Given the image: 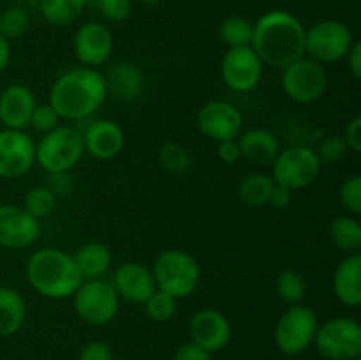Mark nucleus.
<instances>
[{
  "instance_id": "f257e3e1",
  "label": "nucleus",
  "mask_w": 361,
  "mask_h": 360,
  "mask_svg": "<svg viewBox=\"0 0 361 360\" xmlns=\"http://www.w3.org/2000/svg\"><path fill=\"white\" fill-rule=\"evenodd\" d=\"M108 99L104 73L94 67H71L53 81L48 102L62 120L81 124L94 119Z\"/></svg>"
},
{
  "instance_id": "f03ea898",
  "label": "nucleus",
  "mask_w": 361,
  "mask_h": 360,
  "mask_svg": "<svg viewBox=\"0 0 361 360\" xmlns=\"http://www.w3.org/2000/svg\"><path fill=\"white\" fill-rule=\"evenodd\" d=\"M250 46L264 66L282 71L305 55V25L289 11H268L254 21Z\"/></svg>"
},
{
  "instance_id": "7ed1b4c3",
  "label": "nucleus",
  "mask_w": 361,
  "mask_h": 360,
  "mask_svg": "<svg viewBox=\"0 0 361 360\" xmlns=\"http://www.w3.org/2000/svg\"><path fill=\"white\" fill-rule=\"evenodd\" d=\"M25 275L35 293L49 300H66L83 282L73 254L59 247H41L28 256Z\"/></svg>"
},
{
  "instance_id": "20e7f679",
  "label": "nucleus",
  "mask_w": 361,
  "mask_h": 360,
  "mask_svg": "<svg viewBox=\"0 0 361 360\" xmlns=\"http://www.w3.org/2000/svg\"><path fill=\"white\" fill-rule=\"evenodd\" d=\"M85 155L81 131L73 124H62L35 141V164L48 175L69 173Z\"/></svg>"
},
{
  "instance_id": "39448f33",
  "label": "nucleus",
  "mask_w": 361,
  "mask_h": 360,
  "mask_svg": "<svg viewBox=\"0 0 361 360\" xmlns=\"http://www.w3.org/2000/svg\"><path fill=\"white\" fill-rule=\"evenodd\" d=\"M159 292L182 300L192 295L201 281V267L192 254L183 249H166L152 265Z\"/></svg>"
},
{
  "instance_id": "423d86ee",
  "label": "nucleus",
  "mask_w": 361,
  "mask_h": 360,
  "mask_svg": "<svg viewBox=\"0 0 361 360\" xmlns=\"http://www.w3.org/2000/svg\"><path fill=\"white\" fill-rule=\"evenodd\" d=\"M321 161L310 145L295 143L281 148L271 162V179L293 193L312 186L321 175Z\"/></svg>"
},
{
  "instance_id": "0eeeda50",
  "label": "nucleus",
  "mask_w": 361,
  "mask_h": 360,
  "mask_svg": "<svg viewBox=\"0 0 361 360\" xmlns=\"http://www.w3.org/2000/svg\"><path fill=\"white\" fill-rule=\"evenodd\" d=\"M319 318L312 307L303 304L289 306L275 323L274 342L281 353L298 356L314 344Z\"/></svg>"
},
{
  "instance_id": "6e6552de",
  "label": "nucleus",
  "mask_w": 361,
  "mask_h": 360,
  "mask_svg": "<svg viewBox=\"0 0 361 360\" xmlns=\"http://www.w3.org/2000/svg\"><path fill=\"white\" fill-rule=\"evenodd\" d=\"M71 299L76 316L90 327L109 325L118 314L120 299L111 282L104 279H87Z\"/></svg>"
},
{
  "instance_id": "1a4fd4ad",
  "label": "nucleus",
  "mask_w": 361,
  "mask_h": 360,
  "mask_svg": "<svg viewBox=\"0 0 361 360\" xmlns=\"http://www.w3.org/2000/svg\"><path fill=\"white\" fill-rule=\"evenodd\" d=\"M314 348L326 360H355L361 356V327L351 316H334L319 323Z\"/></svg>"
},
{
  "instance_id": "9d476101",
  "label": "nucleus",
  "mask_w": 361,
  "mask_h": 360,
  "mask_svg": "<svg viewBox=\"0 0 361 360\" xmlns=\"http://www.w3.org/2000/svg\"><path fill=\"white\" fill-rule=\"evenodd\" d=\"M355 41L351 28L344 21L321 20L305 28V55L323 66L341 62Z\"/></svg>"
},
{
  "instance_id": "9b49d317",
  "label": "nucleus",
  "mask_w": 361,
  "mask_h": 360,
  "mask_svg": "<svg viewBox=\"0 0 361 360\" xmlns=\"http://www.w3.org/2000/svg\"><path fill=\"white\" fill-rule=\"evenodd\" d=\"M281 85L291 101L298 104H312L326 94L328 73L323 64L303 55L282 69Z\"/></svg>"
},
{
  "instance_id": "f8f14e48",
  "label": "nucleus",
  "mask_w": 361,
  "mask_h": 360,
  "mask_svg": "<svg viewBox=\"0 0 361 360\" xmlns=\"http://www.w3.org/2000/svg\"><path fill=\"white\" fill-rule=\"evenodd\" d=\"M264 64L252 46L229 48L221 62V76L226 87L236 94H249L261 83Z\"/></svg>"
},
{
  "instance_id": "ddd939ff",
  "label": "nucleus",
  "mask_w": 361,
  "mask_h": 360,
  "mask_svg": "<svg viewBox=\"0 0 361 360\" xmlns=\"http://www.w3.org/2000/svg\"><path fill=\"white\" fill-rule=\"evenodd\" d=\"M35 166V140L20 129H0V179L16 180Z\"/></svg>"
},
{
  "instance_id": "4468645a",
  "label": "nucleus",
  "mask_w": 361,
  "mask_h": 360,
  "mask_svg": "<svg viewBox=\"0 0 361 360\" xmlns=\"http://www.w3.org/2000/svg\"><path fill=\"white\" fill-rule=\"evenodd\" d=\"M113 48V32L102 21H85L74 32L73 53L80 66L99 69L111 59Z\"/></svg>"
},
{
  "instance_id": "2eb2a0df",
  "label": "nucleus",
  "mask_w": 361,
  "mask_h": 360,
  "mask_svg": "<svg viewBox=\"0 0 361 360\" xmlns=\"http://www.w3.org/2000/svg\"><path fill=\"white\" fill-rule=\"evenodd\" d=\"M197 127L203 136L215 143L236 140L243 131V115L231 101L214 99L204 102L197 112Z\"/></svg>"
},
{
  "instance_id": "dca6fc26",
  "label": "nucleus",
  "mask_w": 361,
  "mask_h": 360,
  "mask_svg": "<svg viewBox=\"0 0 361 360\" xmlns=\"http://www.w3.org/2000/svg\"><path fill=\"white\" fill-rule=\"evenodd\" d=\"M87 122H81L85 124L81 127L80 124H76L83 136L85 155H90L97 161H111L118 157L126 147V133L122 126L109 119H90Z\"/></svg>"
},
{
  "instance_id": "f3484780",
  "label": "nucleus",
  "mask_w": 361,
  "mask_h": 360,
  "mask_svg": "<svg viewBox=\"0 0 361 360\" xmlns=\"http://www.w3.org/2000/svg\"><path fill=\"white\" fill-rule=\"evenodd\" d=\"M189 335L190 341L208 353L222 352L231 342V321L215 307H203L190 316Z\"/></svg>"
},
{
  "instance_id": "a211bd4d",
  "label": "nucleus",
  "mask_w": 361,
  "mask_h": 360,
  "mask_svg": "<svg viewBox=\"0 0 361 360\" xmlns=\"http://www.w3.org/2000/svg\"><path fill=\"white\" fill-rule=\"evenodd\" d=\"M41 236V222L23 207L0 205V247L20 251L32 247Z\"/></svg>"
},
{
  "instance_id": "6ab92c4d",
  "label": "nucleus",
  "mask_w": 361,
  "mask_h": 360,
  "mask_svg": "<svg viewBox=\"0 0 361 360\" xmlns=\"http://www.w3.org/2000/svg\"><path fill=\"white\" fill-rule=\"evenodd\" d=\"M109 282L118 299L137 304V306H143L157 292L152 268L140 261H126V263L118 265Z\"/></svg>"
},
{
  "instance_id": "aec40b11",
  "label": "nucleus",
  "mask_w": 361,
  "mask_h": 360,
  "mask_svg": "<svg viewBox=\"0 0 361 360\" xmlns=\"http://www.w3.org/2000/svg\"><path fill=\"white\" fill-rule=\"evenodd\" d=\"M37 106L35 94L23 83H11L0 92V124L6 129L25 131Z\"/></svg>"
},
{
  "instance_id": "412c9836",
  "label": "nucleus",
  "mask_w": 361,
  "mask_h": 360,
  "mask_svg": "<svg viewBox=\"0 0 361 360\" xmlns=\"http://www.w3.org/2000/svg\"><path fill=\"white\" fill-rule=\"evenodd\" d=\"M108 97L122 102H133L141 95L145 88V76L140 66L129 60H120L109 66L104 73Z\"/></svg>"
},
{
  "instance_id": "4be33fe9",
  "label": "nucleus",
  "mask_w": 361,
  "mask_h": 360,
  "mask_svg": "<svg viewBox=\"0 0 361 360\" xmlns=\"http://www.w3.org/2000/svg\"><path fill=\"white\" fill-rule=\"evenodd\" d=\"M334 295L342 306L358 307L361 304V254H345L338 261L331 277Z\"/></svg>"
},
{
  "instance_id": "5701e85b",
  "label": "nucleus",
  "mask_w": 361,
  "mask_h": 360,
  "mask_svg": "<svg viewBox=\"0 0 361 360\" xmlns=\"http://www.w3.org/2000/svg\"><path fill=\"white\" fill-rule=\"evenodd\" d=\"M236 141H238L242 159L254 164H271L281 152V141L277 134L263 127L242 131Z\"/></svg>"
},
{
  "instance_id": "b1692460",
  "label": "nucleus",
  "mask_w": 361,
  "mask_h": 360,
  "mask_svg": "<svg viewBox=\"0 0 361 360\" xmlns=\"http://www.w3.org/2000/svg\"><path fill=\"white\" fill-rule=\"evenodd\" d=\"M73 260L83 281H87V279H102L108 274L113 263L111 251L102 242L83 244V246L74 251Z\"/></svg>"
},
{
  "instance_id": "393cba45",
  "label": "nucleus",
  "mask_w": 361,
  "mask_h": 360,
  "mask_svg": "<svg viewBox=\"0 0 361 360\" xmlns=\"http://www.w3.org/2000/svg\"><path fill=\"white\" fill-rule=\"evenodd\" d=\"M27 321V302L16 288L0 286V337H13Z\"/></svg>"
},
{
  "instance_id": "a878e982",
  "label": "nucleus",
  "mask_w": 361,
  "mask_h": 360,
  "mask_svg": "<svg viewBox=\"0 0 361 360\" xmlns=\"http://www.w3.org/2000/svg\"><path fill=\"white\" fill-rule=\"evenodd\" d=\"M328 236L337 249L345 254L361 251V222L356 215H337L328 224Z\"/></svg>"
},
{
  "instance_id": "bb28decb",
  "label": "nucleus",
  "mask_w": 361,
  "mask_h": 360,
  "mask_svg": "<svg viewBox=\"0 0 361 360\" xmlns=\"http://www.w3.org/2000/svg\"><path fill=\"white\" fill-rule=\"evenodd\" d=\"M37 9L46 23L62 28L80 20L87 9V0H37Z\"/></svg>"
},
{
  "instance_id": "cd10ccee",
  "label": "nucleus",
  "mask_w": 361,
  "mask_h": 360,
  "mask_svg": "<svg viewBox=\"0 0 361 360\" xmlns=\"http://www.w3.org/2000/svg\"><path fill=\"white\" fill-rule=\"evenodd\" d=\"M275 182L271 175L261 172L249 173L238 184V198L247 207H264L268 203Z\"/></svg>"
},
{
  "instance_id": "c85d7f7f",
  "label": "nucleus",
  "mask_w": 361,
  "mask_h": 360,
  "mask_svg": "<svg viewBox=\"0 0 361 360\" xmlns=\"http://www.w3.org/2000/svg\"><path fill=\"white\" fill-rule=\"evenodd\" d=\"M254 23L247 18L233 14L224 18L219 25V39L224 46L229 48H243L252 44Z\"/></svg>"
},
{
  "instance_id": "c756f323",
  "label": "nucleus",
  "mask_w": 361,
  "mask_h": 360,
  "mask_svg": "<svg viewBox=\"0 0 361 360\" xmlns=\"http://www.w3.org/2000/svg\"><path fill=\"white\" fill-rule=\"evenodd\" d=\"M275 292L288 306L303 304L307 296V279L296 268H286L275 279Z\"/></svg>"
},
{
  "instance_id": "7c9ffc66",
  "label": "nucleus",
  "mask_w": 361,
  "mask_h": 360,
  "mask_svg": "<svg viewBox=\"0 0 361 360\" xmlns=\"http://www.w3.org/2000/svg\"><path fill=\"white\" fill-rule=\"evenodd\" d=\"M159 164L169 173L175 175H182V173L189 172L192 166V155H190L189 148L183 147L182 143L176 141H168L159 150Z\"/></svg>"
},
{
  "instance_id": "2f4dec72",
  "label": "nucleus",
  "mask_w": 361,
  "mask_h": 360,
  "mask_svg": "<svg viewBox=\"0 0 361 360\" xmlns=\"http://www.w3.org/2000/svg\"><path fill=\"white\" fill-rule=\"evenodd\" d=\"M30 28V14L25 7L13 6L0 11V35L7 41L23 37Z\"/></svg>"
},
{
  "instance_id": "473e14b6",
  "label": "nucleus",
  "mask_w": 361,
  "mask_h": 360,
  "mask_svg": "<svg viewBox=\"0 0 361 360\" xmlns=\"http://www.w3.org/2000/svg\"><path fill=\"white\" fill-rule=\"evenodd\" d=\"M59 196L48 186H35L25 194L23 208L35 219H44L55 210Z\"/></svg>"
},
{
  "instance_id": "72a5a7b5",
  "label": "nucleus",
  "mask_w": 361,
  "mask_h": 360,
  "mask_svg": "<svg viewBox=\"0 0 361 360\" xmlns=\"http://www.w3.org/2000/svg\"><path fill=\"white\" fill-rule=\"evenodd\" d=\"M145 313L155 323H168L175 318L176 311H178V300L173 299L171 295L164 292H155L147 302L143 304Z\"/></svg>"
},
{
  "instance_id": "f704fd0d",
  "label": "nucleus",
  "mask_w": 361,
  "mask_h": 360,
  "mask_svg": "<svg viewBox=\"0 0 361 360\" xmlns=\"http://www.w3.org/2000/svg\"><path fill=\"white\" fill-rule=\"evenodd\" d=\"M314 150H316L321 164H337L348 155L349 148L342 134H328L319 141V145Z\"/></svg>"
},
{
  "instance_id": "c9c22d12",
  "label": "nucleus",
  "mask_w": 361,
  "mask_h": 360,
  "mask_svg": "<svg viewBox=\"0 0 361 360\" xmlns=\"http://www.w3.org/2000/svg\"><path fill=\"white\" fill-rule=\"evenodd\" d=\"M338 201L342 207L348 210L349 215L361 214V176L349 175L348 179L342 180L338 186Z\"/></svg>"
},
{
  "instance_id": "e433bc0d",
  "label": "nucleus",
  "mask_w": 361,
  "mask_h": 360,
  "mask_svg": "<svg viewBox=\"0 0 361 360\" xmlns=\"http://www.w3.org/2000/svg\"><path fill=\"white\" fill-rule=\"evenodd\" d=\"M62 116L56 113V109L53 108L49 102H44V104H37L35 106L34 113L30 116V124L28 127L35 131L39 134H46L49 131L56 129L59 126H62Z\"/></svg>"
},
{
  "instance_id": "4c0bfd02",
  "label": "nucleus",
  "mask_w": 361,
  "mask_h": 360,
  "mask_svg": "<svg viewBox=\"0 0 361 360\" xmlns=\"http://www.w3.org/2000/svg\"><path fill=\"white\" fill-rule=\"evenodd\" d=\"M95 9L109 23H120L133 13V0H99Z\"/></svg>"
},
{
  "instance_id": "58836bf2",
  "label": "nucleus",
  "mask_w": 361,
  "mask_h": 360,
  "mask_svg": "<svg viewBox=\"0 0 361 360\" xmlns=\"http://www.w3.org/2000/svg\"><path fill=\"white\" fill-rule=\"evenodd\" d=\"M78 360H115V355L104 341H90L80 349Z\"/></svg>"
},
{
  "instance_id": "ea45409f",
  "label": "nucleus",
  "mask_w": 361,
  "mask_h": 360,
  "mask_svg": "<svg viewBox=\"0 0 361 360\" xmlns=\"http://www.w3.org/2000/svg\"><path fill=\"white\" fill-rule=\"evenodd\" d=\"M345 145L351 152L360 154L361 152V116L356 115L353 116L348 122V126L344 127V133H342Z\"/></svg>"
},
{
  "instance_id": "a19ab883",
  "label": "nucleus",
  "mask_w": 361,
  "mask_h": 360,
  "mask_svg": "<svg viewBox=\"0 0 361 360\" xmlns=\"http://www.w3.org/2000/svg\"><path fill=\"white\" fill-rule=\"evenodd\" d=\"M173 360H212V353L197 346L196 342L189 341L176 349Z\"/></svg>"
},
{
  "instance_id": "79ce46f5",
  "label": "nucleus",
  "mask_w": 361,
  "mask_h": 360,
  "mask_svg": "<svg viewBox=\"0 0 361 360\" xmlns=\"http://www.w3.org/2000/svg\"><path fill=\"white\" fill-rule=\"evenodd\" d=\"M293 201V191L288 189V187L281 186V184H275L274 189H271L270 198H268V203L275 210H284L291 205Z\"/></svg>"
},
{
  "instance_id": "37998d69",
  "label": "nucleus",
  "mask_w": 361,
  "mask_h": 360,
  "mask_svg": "<svg viewBox=\"0 0 361 360\" xmlns=\"http://www.w3.org/2000/svg\"><path fill=\"white\" fill-rule=\"evenodd\" d=\"M217 157L221 159L224 164H235L242 159L240 155V147L238 141L236 140H228V141H221L217 143Z\"/></svg>"
},
{
  "instance_id": "c03bdc74",
  "label": "nucleus",
  "mask_w": 361,
  "mask_h": 360,
  "mask_svg": "<svg viewBox=\"0 0 361 360\" xmlns=\"http://www.w3.org/2000/svg\"><path fill=\"white\" fill-rule=\"evenodd\" d=\"M345 64H348V71L355 80H361V42L356 39L353 42L351 49L345 55Z\"/></svg>"
},
{
  "instance_id": "a18cd8bd",
  "label": "nucleus",
  "mask_w": 361,
  "mask_h": 360,
  "mask_svg": "<svg viewBox=\"0 0 361 360\" xmlns=\"http://www.w3.org/2000/svg\"><path fill=\"white\" fill-rule=\"evenodd\" d=\"M11 56H13V48H11V41H7L4 35H0V73L6 71L11 64Z\"/></svg>"
},
{
  "instance_id": "49530a36",
  "label": "nucleus",
  "mask_w": 361,
  "mask_h": 360,
  "mask_svg": "<svg viewBox=\"0 0 361 360\" xmlns=\"http://www.w3.org/2000/svg\"><path fill=\"white\" fill-rule=\"evenodd\" d=\"M143 2H145V6H157L161 0H143Z\"/></svg>"
},
{
  "instance_id": "de8ad7c7",
  "label": "nucleus",
  "mask_w": 361,
  "mask_h": 360,
  "mask_svg": "<svg viewBox=\"0 0 361 360\" xmlns=\"http://www.w3.org/2000/svg\"><path fill=\"white\" fill-rule=\"evenodd\" d=\"M97 4H99V0H87V6H90V7H97Z\"/></svg>"
},
{
  "instance_id": "09e8293b",
  "label": "nucleus",
  "mask_w": 361,
  "mask_h": 360,
  "mask_svg": "<svg viewBox=\"0 0 361 360\" xmlns=\"http://www.w3.org/2000/svg\"><path fill=\"white\" fill-rule=\"evenodd\" d=\"M355 360H361V356H358V359H355Z\"/></svg>"
},
{
  "instance_id": "8fccbe9b",
  "label": "nucleus",
  "mask_w": 361,
  "mask_h": 360,
  "mask_svg": "<svg viewBox=\"0 0 361 360\" xmlns=\"http://www.w3.org/2000/svg\"><path fill=\"white\" fill-rule=\"evenodd\" d=\"M0 11H2V9H0Z\"/></svg>"
}]
</instances>
